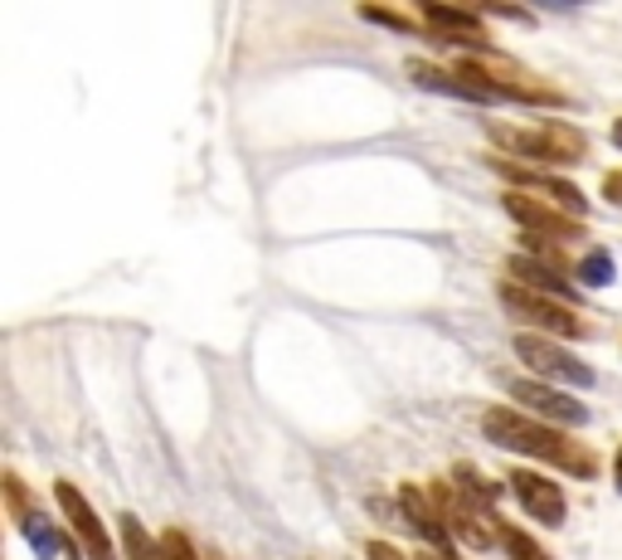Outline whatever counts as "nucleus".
<instances>
[{
  "label": "nucleus",
  "mask_w": 622,
  "mask_h": 560,
  "mask_svg": "<svg viewBox=\"0 0 622 560\" xmlns=\"http://www.w3.org/2000/svg\"><path fill=\"white\" fill-rule=\"evenodd\" d=\"M54 497H59V507L69 512V526L73 536L88 546V556L93 560H112V541H108V526L98 522V512L88 507V497L78 492L73 483H54Z\"/></svg>",
  "instance_id": "nucleus-7"
},
{
  "label": "nucleus",
  "mask_w": 622,
  "mask_h": 560,
  "mask_svg": "<svg viewBox=\"0 0 622 560\" xmlns=\"http://www.w3.org/2000/svg\"><path fill=\"white\" fill-rule=\"evenodd\" d=\"M122 536H127V560H166V546H156L137 517H122Z\"/></svg>",
  "instance_id": "nucleus-14"
},
{
  "label": "nucleus",
  "mask_w": 622,
  "mask_h": 560,
  "mask_svg": "<svg viewBox=\"0 0 622 560\" xmlns=\"http://www.w3.org/2000/svg\"><path fill=\"white\" fill-rule=\"evenodd\" d=\"M418 560H457V556H438V551H428V546H423V551H418Z\"/></svg>",
  "instance_id": "nucleus-21"
},
{
  "label": "nucleus",
  "mask_w": 622,
  "mask_h": 560,
  "mask_svg": "<svg viewBox=\"0 0 622 560\" xmlns=\"http://www.w3.org/2000/svg\"><path fill=\"white\" fill-rule=\"evenodd\" d=\"M603 195L613 200V205H622V171H608L603 176Z\"/></svg>",
  "instance_id": "nucleus-18"
},
{
  "label": "nucleus",
  "mask_w": 622,
  "mask_h": 560,
  "mask_svg": "<svg viewBox=\"0 0 622 560\" xmlns=\"http://www.w3.org/2000/svg\"><path fill=\"white\" fill-rule=\"evenodd\" d=\"M501 546H506V556H511V560H550L545 546H535L525 531H520V526H501Z\"/></svg>",
  "instance_id": "nucleus-16"
},
{
  "label": "nucleus",
  "mask_w": 622,
  "mask_h": 560,
  "mask_svg": "<svg viewBox=\"0 0 622 560\" xmlns=\"http://www.w3.org/2000/svg\"><path fill=\"white\" fill-rule=\"evenodd\" d=\"M399 512L409 517V526H414L418 536H423L428 546H433L438 556H457V551H452V531H448V522L438 517V507H433V497H428V492H418L414 483H404V488H399Z\"/></svg>",
  "instance_id": "nucleus-9"
},
{
  "label": "nucleus",
  "mask_w": 622,
  "mask_h": 560,
  "mask_svg": "<svg viewBox=\"0 0 622 560\" xmlns=\"http://www.w3.org/2000/svg\"><path fill=\"white\" fill-rule=\"evenodd\" d=\"M511 273H516V283L535 288V293H550V298H564V302L574 298L569 278H559V273H545V264H535V259H530V254H516V259H511Z\"/></svg>",
  "instance_id": "nucleus-12"
},
{
  "label": "nucleus",
  "mask_w": 622,
  "mask_h": 560,
  "mask_svg": "<svg viewBox=\"0 0 622 560\" xmlns=\"http://www.w3.org/2000/svg\"><path fill=\"white\" fill-rule=\"evenodd\" d=\"M418 15L428 20V25H438L452 44H472V49H482V54H491V35L477 25V15L472 10H452V5H418Z\"/></svg>",
  "instance_id": "nucleus-11"
},
{
  "label": "nucleus",
  "mask_w": 622,
  "mask_h": 560,
  "mask_svg": "<svg viewBox=\"0 0 622 560\" xmlns=\"http://www.w3.org/2000/svg\"><path fill=\"white\" fill-rule=\"evenodd\" d=\"M511 346H516V356H520V361H525L530 371H535L540 380H545V385H550V380H564V385H579V390H588V385H593V380H598V376H593V366H584L574 351H564V346H554L550 336L520 332Z\"/></svg>",
  "instance_id": "nucleus-4"
},
{
  "label": "nucleus",
  "mask_w": 622,
  "mask_h": 560,
  "mask_svg": "<svg viewBox=\"0 0 622 560\" xmlns=\"http://www.w3.org/2000/svg\"><path fill=\"white\" fill-rule=\"evenodd\" d=\"M73 560H78V551H73Z\"/></svg>",
  "instance_id": "nucleus-23"
},
{
  "label": "nucleus",
  "mask_w": 622,
  "mask_h": 560,
  "mask_svg": "<svg viewBox=\"0 0 622 560\" xmlns=\"http://www.w3.org/2000/svg\"><path fill=\"white\" fill-rule=\"evenodd\" d=\"M482 434L491 439L496 448H511V453H525V458H540L550 468H564L569 478H598V453L579 439H569L564 429H550L545 419H530V414H516L506 405H491L482 414Z\"/></svg>",
  "instance_id": "nucleus-1"
},
{
  "label": "nucleus",
  "mask_w": 622,
  "mask_h": 560,
  "mask_svg": "<svg viewBox=\"0 0 622 560\" xmlns=\"http://www.w3.org/2000/svg\"><path fill=\"white\" fill-rule=\"evenodd\" d=\"M496 298H501L506 307L516 312V317L540 322V327H545V336H593V327H588V322L569 307V302L535 293V288L516 283V278H501V283H496Z\"/></svg>",
  "instance_id": "nucleus-3"
},
{
  "label": "nucleus",
  "mask_w": 622,
  "mask_h": 560,
  "mask_svg": "<svg viewBox=\"0 0 622 560\" xmlns=\"http://www.w3.org/2000/svg\"><path fill=\"white\" fill-rule=\"evenodd\" d=\"M506 390L516 395V405H525L530 414H540V419H550V424H588L584 400L559 395V390H550L545 380H511Z\"/></svg>",
  "instance_id": "nucleus-6"
},
{
  "label": "nucleus",
  "mask_w": 622,
  "mask_h": 560,
  "mask_svg": "<svg viewBox=\"0 0 622 560\" xmlns=\"http://www.w3.org/2000/svg\"><path fill=\"white\" fill-rule=\"evenodd\" d=\"M511 492H516L520 507H525L535 522H545V526H559L564 522V507H569V502H564V492L554 488L545 473L516 468V473H511Z\"/></svg>",
  "instance_id": "nucleus-8"
},
{
  "label": "nucleus",
  "mask_w": 622,
  "mask_h": 560,
  "mask_svg": "<svg viewBox=\"0 0 622 560\" xmlns=\"http://www.w3.org/2000/svg\"><path fill=\"white\" fill-rule=\"evenodd\" d=\"M491 142H501L506 152L525 156V161H545V166H569L588 156V137L569 122H540V127H506V122H486Z\"/></svg>",
  "instance_id": "nucleus-2"
},
{
  "label": "nucleus",
  "mask_w": 622,
  "mask_h": 560,
  "mask_svg": "<svg viewBox=\"0 0 622 560\" xmlns=\"http://www.w3.org/2000/svg\"><path fill=\"white\" fill-rule=\"evenodd\" d=\"M491 171H501L511 186L520 190H545L550 200H559L564 210H584V190L579 186H569V181H559V176H550V171H535V166H516V161H501V156H491Z\"/></svg>",
  "instance_id": "nucleus-10"
},
{
  "label": "nucleus",
  "mask_w": 622,
  "mask_h": 560,
  "mask_svg": "<svg viewBox=\"0 0 622 560\" xmlns=\"http://www.w3.org/2000/svg\"><path fill=\"white\" fill-rule=\"evenodd\" d=\"M613 142H618V147H622V122H618V127H613Z\"/></svg>",
  "instance_id": "nucleus-22"
},
{
  "label": "nucleus",
  "mask_w": 622,
  "mask_h": 560,
  "mask_svg": "<svg viewBox=\"0 0 622 560\" xmlns=\"http://www.w3.org/2000/svg\"><path fill=\"white\" fill-rule=\"evenodd\" d=\"M501 205H506V215H511L525 234H540V239H579L584 234V224L574 220V215H564V210H554L545 205L540 195H525V190H506L501 195Z\"/></svg>",
  "instance_id": "nucleus-5"
},
{
  "label": "nucleus",
  "mask_w": 622,
  "mask_h": 560,
  "mask_svg": "<svg viewBox=\"0 0 622 560\" xmlns=\"http://www.w3.org/2000/svg\"><path fill=\"white\" fill-rule=\"evenodd\" d=\"M370 560H404L394 546H384V541H370Z\"/></svg>",
  "instance_id": "nucleus-19"
},
{
  "label": "nucleus",
  "mask_w": 622,
  "mask_h": 560,
  "mask_svg": "<svg viewBox=\"0 0 622 560\" xmlns=\"http://www.w3.org/2000/svg\"><path fill=\"white\" fill-rule=\"evenodd\" d=\"M360 15H365V20H380V25H389V30H414L409 20L399 15V10H384V5H365Z\"/></svg>",
  "instance_id": "nucleus-17"
},
{
  "label": "nucleus",
  "mask_w": 622,
  "mask_h": 560,
  "mask_svg": "<svg viewBox=\"0 0 622 560\" xmlns=\"http://www.w3.org/2000/svg\"><path fill=\"white\" fill-rule=\"evenodd\" d=\"M613 488L622 492V444H618V453H613Z\"/></svg>",
  "instance_id": "nucleus-20"
},
{
  "label": "nucleus",
  "mask_w": 622,
  "mask_h": 560,
  "mask_svg": "<svg viewBox=\"0 0 622 560\" xmlns=\"http://www.w3.org/2000/svg\"><path fill=\"white\" fill-rule=\"evenodd\" d=\"M579 283L584 288H608L613 283V259H608L603 249H588L584 264H579Z\"/></svg>",
  "instance_id": "nucleus-15"
},
{
  "label": "nucleus",
  "mask_w": 622,
  "mask_h": 560,
  "mask_svg": "<svg viewBox=\"0 0 622 560\" xmlns=\"http://www.w3.org/2000/svg\"><path fill=\"white\" fill-rule=\"evenodd\" d=\"M409 74H414L418 88H433V93H452V98H472V103H482V93L467 83V78L443 74V69H433V64H423V59H409Z\"/></svg>",
  "instance_id": "nucleus-13"
}]
</instances>
